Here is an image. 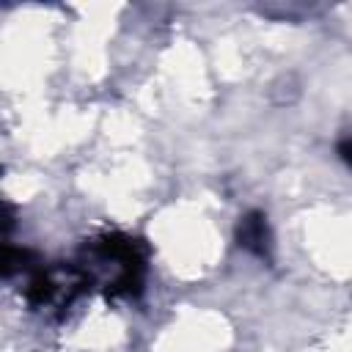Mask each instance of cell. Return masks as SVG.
I'll return each instance as SVG.
<instances>
[{
    "instance_id": "6da1fadb",
    "label": "cell",
    "mask_w": 352,
    "mask_h": 352,
    "mask_svg": "<svg viewBox=\"0 0 352 352\" xmlns=\"http://www.w3.org/2000/svg\"><path fill=\"white\" fill-rule=\"evenodd\" d=\"M77 264L91 286H102L110 297H135L146 278V248L140 239L113 231L91 239Z\"/></svg>"
},
{
    "instance_id": "7a4b0ae2",
    "label": "cell",
    "mask_w": 352,
    "mask_h": 352,
    "mask_svg": "<svg viewBox=\"0 0 352 352\" xmlns=\"http://www.w3.org/2000/svg\"><path fill=\"white\" fill-rule=\"evenodd\" d=\"M236 239L245 250L256 253V256H270V228H267V217L261 212H250L239 220L236 228Z\"/></svg>"
},
{
    "instance_id": "3957f363",
    "label": "cell",
    "mask_w": 352,
    "mask_h": 352,
    "mask_svg": "<svg viewBox=\"0 0 352 352\" xmlns=\"http://www.w3.org/2000/svg\"><path fill=\"white\" fill-rule=\"evenodd\" d=\"M338 154H341V160H344L346 165H352V140H344V143L338 146Z\"/></svg>"
}]
</instances>
